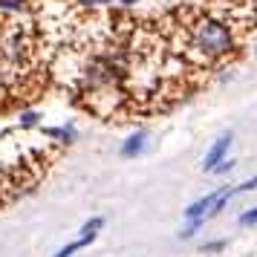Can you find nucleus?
<instances>
[{"mask_svg":"<svg viewBox=\"0 0 257 257\" xmlns=\"http://www.w3.org/2000/svg\"><path fill=\"white\" fill-rule=\"evenodd\" d=\"M237 225H243V228H251V225H257V205H251V208L240 211V217H237Z\"/></svg>","mask_w":257,"mask_h":257,"instance_id":"nucleus-10","label":"nucleus"},{"mask_svg":"<svg viewBox=\"0 0 257 257\" xmlns=\"http://www.w3.org/2000/svg\"><path fill=\"white\" fill-rule=\"evenodd\" d=\"M217 78H220V84H228V81H231V70H220Z\"/></svg>","mask_w":257,"mask_h":257,"instance_id":"nucleus-17","label":"nucleus"},{"mask_svg":"<svg viewBox=\"0 0 257 257\" xmlns=\"http://www.w3.org/2000/svg\"><path fill=\"white\" fill-rule=\"evenodd\" d=\"M225 240H208V243H202L199 245V251L202 254H220V251H225Z\"/></svg>","mask_w":257,"mask_h":257,"instance_id":"nucleus-13","label":"nucleus"},{"mask_svg":"<svg viewBox=\"0 0 257 257\" xmlns=\"http://www.w3.org/2000/svg\"><path fill=\"white\" fill-rule=\"evenodd\" d=\"M148 145H151V133H148V130H133L127 139L121 142L118 153H121L124 159H136V156H142V153L148 151Z\"/></svg>","mask_w":257,"mask_h":257,"instance_id":"nucleus-4","label":"nucleus"},{"mask_svg":"<svg viewBox=\"0 0 257 257\" xmlns=\"http://www.w3.org/2000/svg\"><path fill=\"white\" fill-rule=\"evenodd\" d=\"M110 3H113V0H75L78 9H104Z\"/></svg>","mask_w":257,"mask_h":257,"instance_id":"nucleus-14","label":"nucleus"},{"mask_svg":"<svg viewBox=\"0 0 257 257\" xmlns=\"http://www.w3.org/2000/svg\"><path fill=\"white\" fill-rule=\"evenodd\" d=\"M124 78V67L121 61L113 58V55H95L81 67V78H78V87L90 95H101L116 90V84Z\"/></svg>","mask_w":257,"mask_h":257,"instance_id":"nucleus-2","label":"nucleus"},{"mask_svg":"<svg viewBox=\"0 0 257 257\" xmlns=\"http://www.w3.org/2000/svg\"><path fill=\"white\" fill-rule=\"evenodd\" d=\"M217 194H220V188L217 191H211V194H205V197L194 199V202H188L185 205V220H205L208 222V214H211V205L217 202Z\"/></svg>","mask_w":257,"mask_h":257,"instance_id":"nucleus-5","label":"nucleus"},{"mask_svg":"<svg viewBox=\"0 0 257 257\" xmlns=\"http://www.w3.org/2000/svg\"><path fill=\"white\" fill-rule=\"evenodd\" d=\"M234 165H237V162H234L231 156H228V159H222V162L217 165V168H214L211 174H217V176H225V174H231V171H234Z\"/></svg>","mask_w":257,"mask_h":257,"instance_id":"nucleus-16","label":"nucleus"},{"mask_svg":"<svg viewBox=\"0 0 257 257\" xmlns=\"http://www.w3.org/2000/svg\"><path fill=\"white\" fill-rule=\"evenodd\" d=\"M87 245H90V240H87V237H78V240H72V243H67L64 248H58V251H55L52 257H72V254H78L81 248H87Z\"/></svg>","mask_w":257,"mask_h":257,"instance_id":"nucleus-8","label":"nucleus"},{"mask_svg":"<svg viewBox=\"0 0 257 257\" xmlns=\"http://www.w3.org/2000/svg\"><path fill=\"white\" fill-rule=\"evenodd\" d=\"M136 3H142V0H118V6H124V9H130V6H136Z\"/></svg>","mask_w":257,"mask_h":257,"instance_id":"nucleus-18","label":"nucleus"},{"mask_svg":"<svg viewBox=\"0 0 257 257\" xmlns=\"http://www.w3.org/2000/svg\"><path fill=\"white\" fill-rule=\"evenodd\" d=\"M202 225H205V220H185V225H182V231H179V240H191L194 234L202 231Z\"/></svg>","mask_w":257,"mask_h":257,"instance_id":"nucleus-9","label":"nucleus"},{"mask_svg":"<svg viewBox=\"0 0 257 257\" xmlns=\"http://www.w3.org/2000/svg\"><path fill=\"white\" fill-rule=\"evenodd\" d=\"M47 136L67 148V145H72V142H78V127H75L72 121H67V124H58V127H47Z\"/></svg>","mask_w":257,"mask_h":257,"instance_id":"nucleus-6","label":"nucleus"},{"mask_svg":"<svg viewBox=\"0 0 257 257\" xmlns=\"http://www.w3.org/2000/svg\"><path fill=\"white\" fill-rule=\"evenodd\" d=\"M188 47L202 61H225L237 52V35L222 18L199 15L188 26Z\"/></svg>","mask_w":257,"mask_h":257,"instance_id":"nucleus-1","label":"nucleus"},{"mask_svg":"<svg viewBox=\"0 0 257 257\" xmlns=\"http://www.w3.org/2000/svg\"><path fill=\"white\" fill-rule=\"evenodd\" d=\"M231 145H234V133L231 130H225V133H220L217 136V142L208 148V153H205V159H202V171L205 174H211L217 165L222 162V159H228V153H231Z\"/></svg>","mask_w":257,"mask_h":257,"instance_id":"nucleus-3","label":"nucleus"},{"mask_svg":"<svg viewBox=\"0 0 257 257\" xmlns=\"http://www.w3.org/2000/svg\"><path fill=\"white\" fill-rule=\"evenodd\" d=\"M38 121H41V113H38V110H24L21 118H18L21 127H38Z\"/></svg>","mask_w":257,"mask_h":257,"instance_id":"nucleus-11","label":"nucleus"},{"mask_svg":"<svg viewBox=\"0 0 257 257\" xmlns=\"http://www.w3.org/2000/svg\"><path fill=\"white\" fill-rule=\"evenodd\" d=\"M101 228H104V217H90L81 225V237H87L90 243H95V237L101 234Z\"/></svg>","mask_w":257,"mask_h":257,"instance_id":"nucleus-7","label":"nucleus"},{"mask_svg":"<svg viewBox=\"0 0 257 257\" xmlns=\"http://www.w3.org/2000/svg\"><path fill=\"white\" fill-rule=\"evenodd\" d=\"M251 18H254V24H257V0H251Z\"/></svg>","mask_w":257,"mask_h":257,"instance_id":"nucleus-19","label":"nucleus"},{"mask_svg":"<svg viewBox=\"0 0 257 257\" xmlns=\"http://www.w3.org/2000/svg\"><path fill=\"white\" fill-rule=\"evenodd\" d=\"M234 188V194L240 197V194H251L257 188V176H251V179H245V182H240V185H231Z\"/></svg>","mask_w":257,"mask_h":257,"instance_id":"nucleus-15","label":"nucleus"},{"mask_svg":"<svg viewBox=\"0 0 257 257\" xmlns=\"http://www.w3.org/2000/svg\"><path fill=\"white\" fill-rule=\"evenodd\" d=\"M29 0H0V12H26Z\"/></svg>","mask_w":257,"mask_h":257,"instance_id":"nucleus-12","label":"nucleus"},{"mask_svg":"<svg viewBox=\"0 0 257 257\" xmlns=\"http://www.w3.org/2000/svg\"><path fill=\"white\" fill-rule=\"evenodd\" d=\"M254 55H257V47H254Z\"/></svg>","mask_w":257,"mask_h":257,"instance_id":"nucleus-20","label":"nucleus"}]
</instances>
